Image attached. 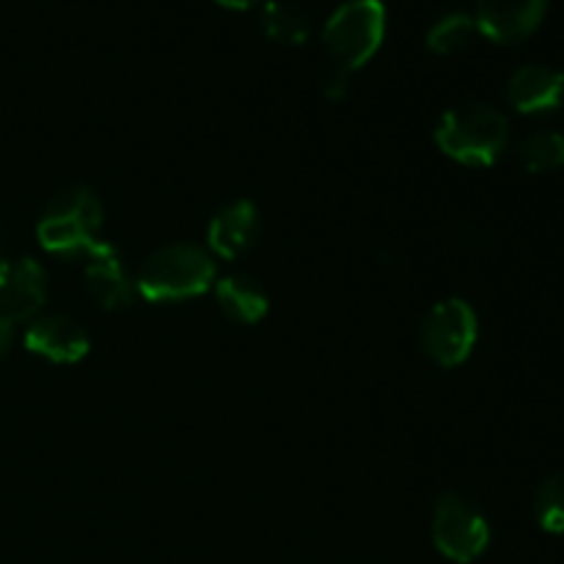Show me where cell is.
Returning a JSON list of instances; mask_svg holds the SVG:
<instances>
[{"label":"cell","instance_id":"6da1fadb","mask_svg":"<svg viewBox=\"0 0 564 564\" xmlns=\"http://www.w3.org/2000/svg\"><path fill=\"white\" fill-rule=\"evenodd\" d=\"M435 143L446 158L463 165H490L510 143V121L485 102L457 105L441 116Z\"/></svg>","mask_w":564,"mask_h":564},{"label":"cell","instance_id":"7a4b0ae2","mask_svg":"<svg viewBox=\"0 0 564 564\" xmlns=\"http://www.w3.org/2000/svg\"><path fill=\"white\" fill-rule=\"evenodd\" d=\"M215 281V262L193 242H171L149 253L135 279L138 295L152 303H174L196 297Z\"/></svg>","mask_w":564,"mask_h":564},{"label":"cell","instance_id":"3957f363","mask_svg":"<svg viewBox=\"0 0 564 564\" xmlns=\"http://www.w3.org/2000/svg\"><path fill=\"white\" fill-rule=\"evenodd\" d=\"M102 229V204L88 187L61 191L44 207L36 235L44 251L55 257H86L99 242Z\"/></svg>","mask_w":564,"mask_h":564},{"label":"cell","instance_id":"277c9868","mask_svg":"<svg viewBox=\"0 0 564 564\" xmlns=\"http://www.w3.org/2000/svg\"><path fill=\"white\" fill-rule=\"evenodd\" d=\"M386 39L383 0H347L323 28V44L339 69L356 72L378 55Z\"/></svg>","mask_w":564,"mask_h":564},{"label":"cell","instance_id":"5b68a950","mask_svg":"<svg viewBox=\"0 0 564 564\" xmlns=\"http://www.w3.org/2000/svg\"><path fill=\"white\" fill-rule=\"evenodd\" d=\"M433 540L446 560L468 564L488 549L490 527L474 501L460 494H446L435 505Z\"/></svg>","mask_w":564,"mask_h":564},{"label":"cell","instance_id":"8992f818","mask_svg":"<svg viewBox=\"0 0 564 564\" xmlns=\"http://www.w3.org/2000/svg\"><path fill=\"white\" fill-rule=\"evenodd\" d=\"M477 314L463 297L435 303L422 323V347L441 367H460L477 345Z\"/></svg>","mask_w":564,"mask_h":564},{"label":"cell","instance_id":"52a82bcc","mask_svg":"<svg viewBox=\"0 0 564 564\" xmlns=\"http://www.w3.org/2000/svg\"><path fill=\"white\" fill-rule=\"evenodd\" d=\"M549 0H477L474 22L496 44H518L532 36L545 20Z\"/></svg>","mask_w":564,"mask_h":564},{"label":"cell","instance_id":"ba28073f","mask_svg":"<svg viewBox=\"0 0 564 564\" xmlns=\"http://www.w3.org/2000/svg\"><path fill=\"white\" fill-rule=\"evenodd\" d=\"M47 301V275L36 259H20L9 264L0 281V319L9 325L28 323L42 312Z\"/></svg>","mask_w":564,"mask_h":564},{"label":"cell","instance_id":"9c48e42d","mask_svg":"<svg viewBox=\"0 0 564 564\" xmlns=\"http://www.w3.org/2000/svg\"><path fill=\"white\" fill-rule=\"evenodd\" d=\"M25 347L53 364H75L86 356L91 339L77 319L47 314V317L31 319L25 330Z\"/></svg>","mask_w":564,"mask_h":564},{"label":"cell","instance_id":"30bf717a","mask_svg":"<svg viewBox=\"0 0 564 564\" xmlns=\"http://www.w3.org/2000/svg\"><path fill=\"white\" fill-rule=\"evenodd\" d=\"M83 275H86L88 292L94 295V301L102 308H127L135 301V281L124 273V264H121V257L116 253L113 246L99 240L91 251L86 253V268H83Z\"/></svg>","mask_w":564,"mask_h":564},{"label":"cell","instance_id":"8fae6325","mask_svg":"<svg viewBox=\"0 0 564 564\" xmlns=\"http://www.w3.org/2000/svg\"><path fill=\"white\" fill-rule=\"evenodd\" d=\"M507 102L527 116L554 113L564 102V72L551 66H521L507 83Z\"/></svg>","mask_w":564,"mask_h":564},{"label":"cell","instance_id":"7c38bea8","mask_svg":"<svg viewBox=\"0 0 564 564\" xmlns=\"http://www.w3.org/2000/svg\"><path fill=\"white\" fill-rule=\"evenodd\" d=\"M259 237V213L251 202H231L213 215L207 242L218 257L237 259L251 251Z\"/></svg>","mask_w":564,"mask_h":564},{"label":"cell","instance_id":"4fadbf2b","mask_svg":"<svg viewBox=\"0 0 564 564\" xmlns=\"http://www.w3.org/2000/svg\"><path fill=\"white\" fill-rule=\"evenodd\" d=\"M220 312L240 325H253L264 319L270 306V297L264 286L251 275H226L215 284Z\"/></svg>","mask_w":564,"mask_h":564},{"label":"cell","instance_id":"5bb4252c","mask_svg":"<svg viewBox=\"0 0 564 564\" xmlns=\"http://www.w3.org/2000/svg\"><path fill=\"white\" fill-rule=\"evenodd\" d=\"M262 31L270 42L284 44V47H297L308 39V20L295 3L286 0H268L262 6Z\"/></svg>","mask_w":564,"mask_h":564},{"label":"cell","instance_id":"9a60e30c","mask_svg":"<svg viewBox=\"0 0 564 564\" xmlns=\"http://www.w3.org/2000/svg\"><path fill=\"white\" fill-rule=\"evenodd\" d=\"M477 33V22H474L471 14L452 11V14H444L441 20H435L430 25L427 50L438 55H455L460 50H466Z\"/></svg>","mask_w":564,"mask_h":564},{"label":"cell","instance_id":"2e32d148","mask_svg":"<svg viewBox=\"0 0 564 564\" xmlns=\"http://www.w3.org/2000/svg\"><path fill=\"white\" fill-rule=\"evenodd\" d=\"M518 158L527 165V171L540 174V171H556L564 165V135L554 130L532 132L523 138L518 147Z\"/></svg>","mask_w":564,"mask_h":564},{"label":"cell","instance_id":"e0dca14e","mask_svg":"<svg viewBox=\"0 0 564 564\" xmlns=\"http://www.w3.org/2000/svg\"><path fill=\"white\" fill-rule=\"evenodd\" d=\"M534 516L551 534H564V474L545 479L534 494Z\"/></svg>","mask_w":564,"mask_h":564},{"label":"cell","instance_id":"ac0fdd59","mask_svg":"<svg viewBox=\"0 0 564 564\" xmlns=\"http://www.w3.org/2000/svg\"><path fill=\"white\" fill-rule=\"evenodd\" d=\"M323 91L328 99H345L347 91H350V72L336 66V69L328 75V80H325Z\"/></svg>","mask_w":564,"mask_h":564},{"label":"cell","instance_id":"d6986e66","mask_svg":"<svg viewBox=\"0 0 564 564\" xmlns=\"http://www.w3.org/2000/svg\"><path fill=\"white\" fill-rule=\"evenodd\" d=\"M215 3H220L224 9H235V11H246V9H253L257 3H262V0H215Z\"/></svg>","mask_w":564,"mask_h":564},{"label":"cell","instance_id":"ffe728a7","mask_svg":"<svg viewBox=\"0 0 564 564\" xmlns=\"http://www.w3.org/2000/svg\"><path fill=\"white\" fill-rule=\"evenodd\" d=\"M11 347V325L6 323V319H0V358L9 352Z\"/></svg>","mask_w":564,"mask_h":564},{"label":"cell","instance_id":"44dd1931","mask_svg":"<svg viewBox=\"0 0 564 564\" xmlns=\"http://www.w3.org/2000/svg\"><path fill=\"white\" fill-rule=\"evenodd\" d=\"M6 270H9V262H6V259H3V257H0V281H3Z\"/></svg>","mask_w":564,"mask_h":564}]
</instances>
